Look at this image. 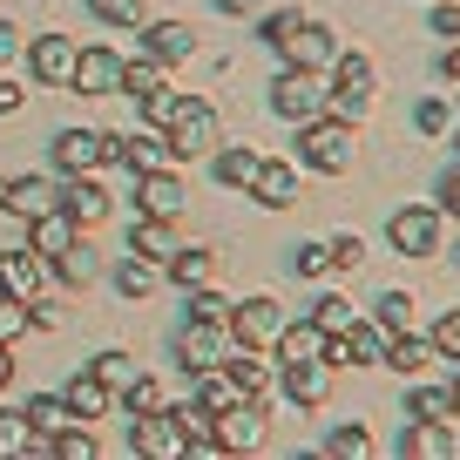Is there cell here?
Returning <instances> with one entry per match:
<instances>
[{
	"instance_id": "obj_57",
	"label": "cell",
	"mask_w": 460,
	"mask_h": 460,
	"mask_svg": "<svg viewBox=\"0 0 460 460\" xmlns=\"http://www.w3.org/2000/svg\"><path fill=\"white\" fill-rule=\"evenodd\" d=\"M21 102H28V95H21V88H14V82H0V115H14V109H21Z\"/></svg>"
},
{
	"instance_id": "obj_20",
	"label": "cell",
	"mask_w": 460,
	"mask_h": 460,
	"mask_svg": "<svg viewBox=\"0 0 460 460\" xmlns=\"http://www.w3.org/2000/svg\"><path fill=\"white\" fill-rule=\"evenodd\" d=\"M325 339H332V332L318 325V318H298V325L285 318V332H278V359H285V366H298V359H325Z\"/></svg>"
},
{
	"instance_id": "obj_32",
	"label": "cell",
	"mask_w": 460,
	"mask_h": 460,
	"mask_svg": "<svg viewBox=\"0 0 460 460\" xmlns=\"http://www.w3.org/2000/svg\"><path fill=\"white\" fill-rule=\"evenodd\" d=\"M210 271H217L210 251H176V258L163 264V278H170V285H183V291H203V285H210Z\"/></svg>"
},
{
	"instance_id": "obj_24",
	"label": "cell",
	"mask_w": 460,
	"mask_h": 460,
	"mask_svg": "<svg viewBox=\"0 0 460 460\" xmlns=\"http://www.w3.org/2000/svg\"><path fill=\"white\" fill-rule=\"evenodd\" d=\"M143 55H156L163 68H176V61L197 55V28H190V21H156V28H149V48H143Z\"/></svg>"
},
{
	"instance_id": "obj_12",
	"label": "cell",
	"mask_w": 460,
	"mask_h": 460,
	"mask_svg": "<svg viewBox=\"0 0 460 460\" xmlns=\"http://www.w3.org/2000/svg\"><path fill=\"white\" fill-rule=\"evenodd\" d=\"M75 61H82V41H68V34H41V41H28L34 82H75Z\"/></svg>"
},
{
	"instance_id": "obj_54",
	"label": "cell",
	"mask_w": 460,
	"mask_h": 460,
	"mask_svg": "<svg viewBox=\"0 0 460 460\" xmlns=\"http://www.w3.org/2000/svg\"><path fill=\"white\" fill-rule=\"evenodd\" d=\"M433 34L460 41V7H454V0H433Z\"/></svg>"
},
{
	"instance_id": "obj_8",
	"label": "cell",
	"mask_w": 460,
	"mask_h": 460,
	"mask_svg": "<svg viewBox=\"0 0 460 460\" xmlns=\"http://www.w3.org/2000/svg\"><path fill=\"white\" fill-rule=\"evenodd\" d=\"M278 332H285V305L264 298V291L230 312V339H237V345H278Z\"/></svg>"
},
{
	"instance_id": "obj_56",
	"label": "cell",
	"mask_w": 460,
	"mask_h": 460,
	"mask_svg": "<svg viewBox=\"0 0 460 460\" xmlns=\"http://www.w3.org/2000/svg\"><path fill=\"white\" fill-rule=\"evenodd\" d=\"M14 55H21V34L7 28V21H0V68H7V61H14Z\"/></svg>"
},
{
	"instance_id": "obj_18",
	"label": "cell",
	"mask_w": 460,
	"mask_h": 460,
	"mask_svg": "<svg viewBox=\"0 0 460 460\" xmlns=\"http://www.w3.org/2000/svg\"><path fill=\"white\" fill-rule=\"evenodd\" d=\"M251 203H264V210H285V203H298V170L278 156H264L258 183H251Z\"/></svg>"
},
{
	"instance_id": "obj_55",
	"label": "cell",
	"mask_w": 460,
	"mask_h": 460,
	"mask_svg": "<svg viewBox=\"0 0 460 460\" xmlns=\"http://www.w3.org/2000/svg\"><path fill=\"white\" fill-rule=\"evenodd\" d=\"M28 312H34V325H61V305H55V298H34Z\"/></svg>"
},
{
	"instance_id": "obj_61",
	"label": "cell",
	"mask_w": 460,
	"mask_h": 460,
	"mask_svg": "<svg viewBox=\"0 0 460 460\" xmlns=\"http://www.w3.org/2000/svg\"><path fill=\"white\" fill-rule=\"evenodd\" d=\"M7 190H14V183H7V176H0V210H7Z\"/></svg>"
},
{
	"instance_id": "obj_45",
	"label": "cell",
	"mask_w": 460,
	"mask_h": 460,
	"mask_svg": "<svg viewBox=\"0 0 460 460\" xmlns=\"http://www.w3.org/2000/svg\"><path fill=\"white\" fill-rule=\"evenodd\" d=\"M379 325L400 339V332L413 325V298H406V291H386V298H379Z\"/></svg>"
},
{
	"instance_id": "obj_38",
	"label": "cell",
	"mask_w": 460,
	"mask_h": 460,
	"mask_svg": "<svg viewBox=\"0 0 460 460\" xmlns=\"http://www.w3.org/2000/svg\"><path fill=\"white\" fill-rule=\"evenodd\" d=\"M413 122H420V136H447V129H454V102H447V95H427V102L413 109Z\"/></svg>"
},
{
	"instance_id": "obj_26",
	"label": "cell",
	"mask_w": 460,
	"mask_h": 460,
	"mask_svg": "<svg viewBox=\"0 0 460 460\" xmlns=\"http://www.w3.org/2000/svg\"><path fill=\"white\" fill-rule=\"evenodd\" d=\"M75 230H82V224H75L68 210H48V217H34V224H28V244L41 251V258H61V251L75 244Z\"/></svg>"
},
{
	"instance_id": "obj_13",
	"label": "cell",
	"mask_w": 460,
	"mask_h": 460,
	"mask_svg": "<svg viewBox=\"0 0 460 460\" xmlns=\"http://www.w3.org/2000/svg\"><path fill=\"white\" fill-rule=\"evenodd\" d=\"M332 379H339V366H332V359H298V366H285V400L325 406L332 400Z\"/></svg>"
},
{
	"instance_id": "obj_62",
	"label": "cell",
	"mask_w": 460,
	"mask_h": 460,
	"mask_svg": "<svg viewBox=\"0 0 460 460\" xmlns=\"http://www.w3.org/2000/svg\"><path fill=\"white\" fill-rule=\"evenodd\" d=\"M447 393H454V406H460V373H454V386H447Z\"/></svg>"
},
{
	"instance_id": "obj_9",
	"label": "cell",
	"mask_w": 460,
	"mask_h": 460,
	"mask_svg": "<svg viewBox=\"0 0 460 460\" xmlns=\"http://www.w3.org/2000/svg\"><path fill=\"white\" fill-rule=\"evenodd\" d=\"M224 339H230V325H203V318H190L183 339H176V359H183V373H210V366H224V359H230Z\"/></svg>"
},
{
	"instance_id": "obj_31",
	"label": "cell",
	"mask_w": 460,
	"mask_h": 460,
	"mask_svg": "<svg viewBox=\"0 0 460 460\" xmlns=\"http://www.w3.org/2000/svg\"><path fill=\"white\" fill-rule=\"evenodd\" d=\"M433 359H440V345H433V339H413V332H400V339H393V352H386V366H393V373H406V379L427 373Z\"/></svg>"
},
{
	"instance_id": "obj_39",
	"label": "cell",
	"mask_w": 460,
	"mask_h": 460,
	"mask_svg": "<svg viewBox=\"0 0 460 460\" xmlns=\"http://www.w3.org/2000/svg\"><path fill=\"white\" fill-rule=\"evenodd\" d=\"M230 312H237V305H230L224 291H210V285L190 298V318H203V325H230Z\"/></svg>"
},
{
	"instance_id": "obj_5",
	"label": "cell",
	"mask_w": 460,
	"mask_h": 460,
	"mask_svg": "<svg viewBox=\"0 0 460 460\" xmlns=\"http://www.w3.org/2000/svg\"><path fill=\"white\" fill-rule=\"evenodd\" d=\"M386 244L400 251V258H433V251H440V217H433L427 203H406V210H393Z\"/></svg>"
},
{
	"instance_id": "obj_6",
	"label": "cell",
	"mask_w": 460,
	"mask_h": 460,
	"mask_svg": "<svg viewBox=\"0 0 460 460\" xmlns=\"http://www.w3.org/2000/svg\"><path fill=\"white\" fill-rule=\"evenodd\" d=\"M55 163L68 176H88V170H102V163H115V136L109 129H61L55 136Z\"/></svg>"
},
{
	"instance_id": "obj_51",
	"label": "cell",
	"mask_w": 460,
	"mask_h": 460,
	"mask_svg": "<svg viewBox=\"0 0 460 460\" xmlns=\"http://www.w3.org/2000/svg\"><path fill=\"white\" fill-rule=\"evenodd\" d=\"M95 373L109 379V386H129V379H136V359H129V352H102Z\"/></svg>"
},
{
	"instance_id": "obj_22",
	"label": "cell",
	"mask_w": 460,
	"mask_h": 460,
	"mask_svg": "<svg viewBox=\"0 0 460 460\" xmlns=\"http://www.w3.org/2000/svg\"><path fill=\"white\" fill-rule=\"evenodd\" d=\"M115 163L129 176H149L170 163V136H115Z\"/></svg>"
},
{
	"instance_id": "obj_23",
	"label": "cell",
	"mask_w": 460,
	"mask_h": 460,
	"mask_svg": "<svg viewBox=\"0 0 460 460\" xmlns=\"http://www.w3.org/2000/svg\"><path fill=\"white\" fill-rule=\"evenodd\" d=\"M61 210H68L75 224H102V217H109V190H102L95 176H68V183H61Z\"/></svg>"
},
{
	"instance_id": "obj_21",
	"label": "cell",
	"mask_w": 460,
	"mask_h": 460,
	"mask_svg": "<svg viewBox=\"0 0 460 460\" xmlns=\"http://www.w3.org/2000/svg\"><path fill=\"white\" fill-rule=\"evenodd\" d=\"M170 420H176V433H183V447H190V454H217V413H210L203 400L170 406Z\"/></svg>"
},
{
	"instance_id": "obj_35",
	"label": "cell",
	"mask_w": 460,
	"mask_h": 460,
	"mask_svg": "<svg viewBox=\"0 0 460 460\" xmlns=\"http://www.w3.org/2000/svg\"><path fill=\"white\" fill-rule=\"evenodd\" d=\"M115 285H122V298H149V291L163 285V271H156V264L143 258V251H136L129 264H115Z\"/></svg>"
},
{
	"instance_id": "obj_52",
	"label": "cell",
	"mask_w": 460,
	"mask_h": 460,
	"mask_svg": "<svg viewBox=\"0 0 460 460\" xmlns=\"http://www.w3.org/2000/svg\"><path fill=\"white\" fill-rule=\"evenodd\" d=\"M332 264H339V271H359V264H366V244L352 237V230H345V237H332Z\"/></svg>"
},
{
	"instance_id": "obj_36",
	"label": "cell",
	"mask_w": 460,
	"mask_h": 460,
	"mask_svg": "<svg viewBox=\"0 0 460 460\" xmlns=\"http://www.w3.org/2000/svg\"><path fill=\"white\" fill-rule=\"evenodd\" d=\"M88 7H95V21H109V28H149L143 0H88Z\"/></svg>"
},
{
	"instance_id": "obj_17",
	"label": "cell",
	"mask_w": 460,
	"mask_h": 460,
	"mask_svg": "<svg viewBox=\"0 0 460 460\" xmlns=\"http://www.w3.org/2000/svg\"><path fill=\"white\" fill-rule=\"evenodd\" d=\"M258 170H264V149H251V143H230V149H217V156H210V176L224 190H251V183H258Z\"/></svg>"
},
{
	"instance_id": "obj_42",
	"label": "cell",
	"mask_w": 460,
	"mask_h": 460,
	"mask_svg": "<svg viewBox=\"0 0 460 460\" xmlns=\"http://www.w3.org/2000/svg\"><path fill=\"white\" fill-rule=\"evenodd\" d=\"M122 406H129V413H156V406H163V386H156L149 373H136L129 386H122Z\"/></svg>"
},
{
	"instance_id": "obj_37",
	"label": "cell",
	"mask_w": 460,
	"mask_h": 460,
	"mask_svg": "<svg viewBox=\"0 0 460 460\" xmlns=\"http://www.w3.org/2000/svg\"><path fill=\"white\" fill-rule=\"evenodd\" d=\"M28 440H34V420L28 413H0V460L28 454Z\"/></svg>"
},
{
	"instance_id": "obj_58",
	"label": "cell",
	"mask_w": 460,
	"mask_h": 460,
	"mask_svg": "<svg viewBox=\"0 0 460 460\" xmlns=\"http://www.w3.org/2000/svg\"><path fill=\"white\" fill-rule=\"evenodd\" d=\"M0 386H14V345H0Z\"/></svg>"
},
{
	"instance_id": "obj_48",
	"label": "cell",
	"mask_w": 460,
	"mask_h": 460,
	"mask_svg": "<svg viewBox=\"0 0 460 460\" xmlns=\"http://www.w3.org/2000/svg\"><path fill=\"white\" fill-rule=\"evenodd\" d=\"M298 21H305L298 7H285V14H264V28H258V34H264V48H285L291 34H298Z\"/></svg>"
},
{
	"instance_id": "obj_50",
	"label": "cell",
	"mask_w": 460,
	"mask_h": 460,
	"mask_svg": "<svg viewBox=\"0 0 460 460\" xmlns=\"http://www.w3.org/2000/svg\"><path fill=\"white\" fill-rule=\"evenodd\" d=\"M55 454H61V460H95V440H88V427H82V433L61 427V433H55Z\"/></svg>"
},
{
	"instance_id": "obj_49",
	"label": "cell",
	"mask_w": 460,
	"mask_h": 460,
	"mask_svg": "<svg viewBox=\"0 0 460 460\" xmlns=\"http://www.w3.org/2000/svg\"><path fill=\"white\" fill-rule=\"evenodd\" d=\"M433 345H440V359H460V305H454V312H440V325H433Z\"/></svg>"
},
{
	"instance_id": "obj_46",
	"label": "cell",
	"mask_w": 460,
	"mask_h": 460,
	"mask_svg": "<svg viewBox=\"0 0 460 460\" xmlns=\"http://www.w3.org/2000/svg\"><path fill=\"white\" fill-rule=\"evenodd\" d=\"M176 109H183V95H176L170 82H163L156 95H143V115H149V122H156V129H170V122H176Z\"/></svg>"
},
{
	"instance_id": "obj_2",
	"label": "cell",
	"mask_w": 460,
	"mask_h": 460,
	"mask_svg": "<svg viewBox=\"0 0 460 460\" xmlns=\"http://www.w3.org/2000/svg\"><path fill=\"white\" fill-rule=\"evenodd\" d=\"M217 109L210 102H183L176 109V122H170V156L176 163H197V156H217Z\"/></svg>"
},
{
	"instance_id": "obj_34",
	"label": "cell",
	"mask_w": 460,
	"mask_h": 460,
	"mask_svg": "<svg viewBox=\"0 0 460 460\" xmlns=\"http://www.w3.org/2000/svg\"><path fill=\"white\" fill-rule=\"evenodd\" d=\"M55 271H61V285H95V278H102V258L82 244V237H75V244L55 258Z\"/></svg>"
},
{
	"instance_id": "obj_11",
	"label": "cell",
	"mask_w": 460,
	"mask_h": 460,
	"mask_svg": "<svg viewBox=\"0 0 460 460\" xmlns=\"http://www.w3.org/2000/svg\"><path fill=\"white\" fill-rule=\"evenodd\" d=\"M251 447H264V406L258 400L217 413V454H251Z\"/></svg>"
},
{
	"instance_id": "obj_59",
	"label": "cell",
	"mask_w": 460,
	"mask_h": 460,
	"mask_svg": "<svg viewBox=\"0 0 460 460\" xmlns=\"http://www.w3.org/2000/svg\"><path fill=\"white\" fill-rule=\"evenodd\" d=\"M217 14H251V7H258V0H210Z\"/></svg>"
},
{
	"instance_id": "obj_10",
	"label": "cell",
	"mask_w": 460,
	"mask_h": 460,
	"mask_svg": "<svg viewBox=\"0 0 460 460\" xmlns=\"http://www.w3.org/2000/svg\"><path fill=\"white\" fill-rule=\"evenodd\" d=\"M129 447H136V454H149V460L190 454L183 433H176V420H170V406H156V413H136V420H129Z\"/></svg>"
},
{
	"instance_id": "obj_28",
	"label": "cell",
	"mask_w": 460,
	"mask_h": 460,
	"mask_svg": "<svg viewBox=\"0 0 460 460\" xmlns=\"http://www.w3.org/2000/svg\"><path fill=\"white\" fill-rule=\"evenodd\" d=\"M7 210H14V217H28V224H34V217L61 210V190H55V183H41V176H21V183L7 190Z\"/></svg>"
},
{
	"instance_id": "obj_19",
	"label": "cell",
	"mask_w": 460,
	"mask_h": 460,
	"mask_svg": "<svg viewBox=\"0 0 460 460\" xmlns=\"http://www.w3.org/2000/svg\"><path fill=\"white\" fill-rule=\"evenodd\" d=\"M0 291L21 305L41 298V264H34V251H0Z\"/></svg>"
},
{
	"instance_id": "obj_30",
	"label": "cell",
	"mask_w": 460,
	"mask_h": 460,
	"mask_svg": "<svg viewBox=\"0 0 460 460\" xmlns=\"http://www.w3.org/2000/svg\"><path fill=\"white\" fill-rule=\"evenodd\" d=\"M28 420H34V433H48V440H55V433L75 427L82 413L68 406V393H34V400H28Z\"/></svg>"
},
{
	"instance_id": "obj_60",
	"label": "cell",
	"mask_w": 460,
	"mask_h": 460,
	"mask_svg": "<svg viewBox=\"0 0 460 460\" xmlns=\"http://www.w3.org/2000/svg\"><path fill=\"white\" fill-rule=\"evenodd\" d=\"M440 75H447V82H460V48H447V55H440Z\"/></svg>"
},
{
	"instance_id": "obj_47",
	"label": "cell",
	"mask_w": 460,
	"mask_h": 460,
	"mask_svg": "<svg viewBox=\"0 0 460 460\" xmlns=\"http://www.w3.org/2000/svg\"><path fill=\"white\" fill-rule=\"evenodd\" d=\"M28 305H21V298H7V291H0V345H14L21 339V332H28Z\"/></svg>"
},
{
	"instance_id": "obj_7",
	"label": "cell",
	"mask_w": 460,
	"mask_h": 460,
	"mask_svg": "<svg viewBox=\"0 0 460 460\" xmlns=\"http://www.w3.org/2000/svg\"><path fill=\"white\" fill-rule=\"evenodd\" d=\"M278 55H285V68H312V75H318V68H332L345 48H339V34H332L325 21H298V34H291Z\"/></svg>"
},
{
	"instance_id": "obj_44",
	"label": "cell",
	"mask_w": 460,
	"mask_h": 460,
	"mask_svg": "<svg viewBox=\"0 0 460 460\" xmlns=\"http://www.w3.org/2000/svg\"><path fill=\"white\" fill-rule=\"evenodd\" d=\"M332 271V244H298L291 251V278H325Z\"/></svg>"
},
{
	"instance_id": "obj_29",
	"label": "cell",
	"mask_w": 460,
	"mask_h": 460,
	"mask_svg": "<svg viewBox=\"0 0 460 460\" xmlns=\"http://www.w3.org/2000/svg\"><path fill=\"white\" fill-rule=\"evenodd\" d=\"M129 244L143 251V258H176V251H183V244H176V224H170V217H136Z\"/></svg>"
},
{
	"instance_id": "obj_25",
	"label": "cell",
	"mask_w": 460,
	"mask_h": 460,
	"mask_svg": "<svg viewBox=\"0 0 460 460\" xmlns=\"http://www.w3.org/2000/svg\"><path fill=\"white\" fill-rule=\"evenodd\" d=\"M68 406H75L82 420H102V413L115 406V386L95 373V366H88V373H75V379H68Z\"/></svg>"
},
{
	"instance_id": "obj_1",
	"label": "cell",
	"mask_w": 460,
	"mask_h": 460,
	"mask_svg": "<svg viewBox=\"0 0 460 460\" xmlns=\"http://www.w3.org/2000/svg\"><path fill=\"white\" fill-rule=\"evenodd\" d=\"M298 156L318 176H345L352 156H359V136H352L345 115H318V122H298Z\"/></svg>"
},
{
	"instance_id": "obj_15",
	"label": "cell",
	"mask_w": 460,
	"mask_h": 460,
	"mask_svg": "<svg viewBox=\"0 0 460 460\" xmlns=\"http://www.w3.org/2000/svg\"><path fill=\"white\" fill-rule=\"evenodd\" d=\"M136 210H143V217H176V210H183V176H176V170L136 176Z\"/></svg>"
},
{
	"instance_id": "obj_16",
	"label": "cell",
	"mask_w": 460,
	"mask_h": 460,
	"mask_svg": "<svg viewBox=\"0 0 460 460\" xmlns=\"http://www.w3.org/2000/svg\"><path fill=\"white\" fill-rule=\"evenodd\" d=\"M75 88H82V95H122V61H115L109 48H82V61H75Z\"/></svg>"
},
{
	"instance_id": "obj_41",
	"label": "cell",
	"mask_w": 460,
	"mask_h": 460,
	"mask_svg": "<svg viewBox=\"0 0 460 460\" xmlns=\"http://www.w3.org/2000/svg\"><path fill=\"white\" fill-rule=\"evenodd\" d=\"M325 454H339V460H366V454H373V433H366V427H339V433L325 440Z\"/></svg>"
},
{
	"instance_id": "obj_4",
	"label": "cell",
	"mask_w": 460,
	"mask_h": 460,
	"mask_svg": "<svg viewBox=\"0 0 460 460\" xmlns=\"http://www.w3.org/2000/svg\"><path fill=\"white\" fill-rule=\"evenodd\" d=\"M332 109H339L345 122H359V115L373 109V61L366 55H339L332 61Z\"/></svg>"
},
{
	"instance_id": "obj_14",
	"label": "cell",
	"mask_w": 460,
	"mask_h": 460,
	"mask_svg": "<svg viewBox=\"0 0 460 460\" xmlns=\"http://www.w3.org/2000/svg\"><path fill=\"white\" fill-rule=\"evenodd\" d=\"M400 454L406 460H447L454 454V420H406V433H400Z\"/></svg>"
},
{
	"instance_id": "obj_27",
	"label": "cell",
	"mask_w": 460,
	"mask_h": 460,
	"mask_svg": "<svg viewBox=\"0 0 460 460\" xmlns=\"http://www.w3.org/2000/svg\"><path fill=\"white\" fill-rule=\"evenodd\" d=\"M197 400L210 406V413H230V406H244L251 393L237 386V373H230V366H210V373H197Z\"/></svg>"
},
{
	"instance_id": "obj_53",
	"label": "cell",
	"mask_w": 460,
	"mask_h": 460,
	"mask_svg": "<svg viewBox=\"0 0 460 460\" xmlns=\"http://www.w3.org/2000/svg\"><path fill=\"white\" fill-rule=\"evenodd\" d=\"M433 203H440L447 217H460V163H454V170L440 176V190H433Z\"/></svg>"
},
{
	"instance_id": "obj_3",
	"label": "cell",
	"mask_w": 460,
	"mask_h": 460,
	"mask_svg": "<svg viewBox=\"0 0 460 460\" xmlns=\"http://www.w3.org/2000/svg\"><path fill=\"white\" fill-rule=\"evenodd\" d=\"M325 102H332V88H318L312 68H285V75L271 82V109L285 115V122H318V115H325Z\"/></svg>"
},
{
	"instance_id": "obj_40",
	"label": "cell",
	"mask_w": 460,
	"mask_h": 460,
	"mask_svg": "<svg viewBox=\"0 0 460 460\" xmlns=\"http://www.w3.org/2000/svg\"><path fill=\"white\" fill-rule=\"evenodd\" d=\"M312 318H318V325L332 332V339H339V332H352V325H359V312H352V305H345V298H318V305H312Z\"/></svg>"
},
{
	"instance_id": "obj_43",
	"label": "cell",
	"mask_w": 460,
	"mask_h": 460,
	"mask_svg": "<svg viewBox=\"0 0 460 460\" xmlns=\"http://www.w3.org/2000/svg\"><path fill=\"white\" fill-rule=\"evenodd\" d=\"M413 413H420V420H454L460 406H454V393H447V386H420V393H413Z\"/></svg>"
},
{
	"instance_id": "obj_33",
	"label": "cell",
	"mask_w": 460,
	"mask_h": 460,
	"mask_svg": "<svg viewBox=\"0 0 460 460\" xmlns=\"http://www.w3.org/2000/svg\"><path fill=\"white\" fill-rule=\"evenodd\" d=\"M163 82H170V75H163V61H156V55L122 61V95H136V102H143V95H156Z\"/></svg>"
}]
</instances>
